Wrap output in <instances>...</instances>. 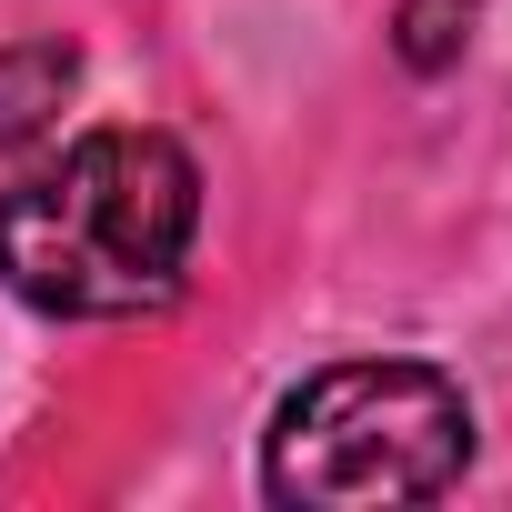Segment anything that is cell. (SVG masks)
<instances>
[{
	"mask_svg": "<svg viewBox=\"0 0 512 512\" xmlns=\"http://www.w3.org/2000/svg\"><path fill=\"white\" fill-rule=\"evenodd\" d=\"M61 91H71V51H61V41H21V51H0V151L41 141L51 111H61Z\"/></svg>",
	"mask_w": 512,
	"mask_h": 512,
	"instance_id": "3",
	"label": "cell"
},
{
	"mask_svg": "<svg viewBox=\"0 0 512 512\" xmlns=\"http://www.w3.org/2000/svg\"><path fill=\"white\" fill-rule=\"evenodd\" d=\"M201 171L171 131H91L21 191H0V282L61 322H131L181 292Z\"/></svg>",
	"mask_w": 512,
	"mask_h": 512,
	"instance_id": "1",
	"label": "cell"
},
{
	"mask_svg": "<svg viewBox=\"0 0 512 512\" xmlns=\"http://www.w3.org/2000/svg\"><path fill=\"white\" fill-rule=\"evenodd\" d=\"M472 452V412L432 362L312 372L272 422L282 502H432Z\"/></svg>",
	"mask_w": 512,
	"mask_h": 512,
	"instance_id": "2",
	"label": "cell"
},
{
	"mask_svg": "<svg viewBox=\"0 0 512 512\" xmlns=\"http://www.w3.org/2000/svg\"><path fill=\"white\" fill-rule=\"evenodd\" d=\"M472 11H482V0H402V61H412V71H442V61L462 51Z\"/></svg>",
	"mask_w": 512,
	"mask_h": 512,
	"instance_id": "4",
	"label": "cell"
}]
</instances>
